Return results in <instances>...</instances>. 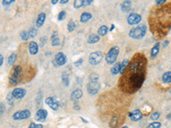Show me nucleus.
Masks as SVG:
<instances>
[{"label": "nucleus", "mask_w": 171, "mask_h": 128, "mask_svg": "<svg viewBox=\"0 0 171 128\" xmlns=\"http://www.w3.org/2000/svg\"><path fill=\"white\" fill-rule=\"evenodd\" d=\"M14 99H15V98L13 97L12 94H9L8 96H7V100H8V102L10 103V104H12V103H13V100H14Z\"/></svg>", "instance_id": "obj_37"}, {"label": "nucleus", "mask_w": 171, "mask_h": 128, "mask_svg": "<svg viewBox=\"0 0 171 128\" xmlns=\"http://www.w3.org/2000/svg\"><path fill=\"white\" fill-rule=\"evenodd\" d=\"M5 110V106L3 103H0V114H3Z\"/></svg>", "instance_id": "obj_40"}, {"label": "nucleus", "mask_w": 171, "mask_h": 128, "mask_svg": "<svg viewBox=\"0 0 171 128\" xmlns=\"http://www.w3.org/2000/svg\"><path fill=\"white\" fill-rule=\"evenodd\" d=\"M66 17V12L65 11H61L59 14H58V16H57V19L58 21H63L65 19Z\"/></svg>", "instance_id": "obj_32"}, {"label": "nucleus", "mask_w": 171, "mask_h": 128, "mask_svg": "<svg viewBox=\"0 0 171 128\" xmlns=\"http://www.w3.org/2000/svg\"><path fill=\"white\" fill-rule=\"evenodd\" d=\"M92 0H83V6H86L92 4Z\"/></svg>", "instance_id": "obj_39"}, {"label": "nucleus", "mask_w": 171, "mask_h": 128, "mask_svg": "<svg viewBox=\"0 0 171 128\" xmlns=\"http://www.w3.org/2000/svg\"><path fill=\"white\" fill-rule=\"evenodd\" d=\"M21 39H22V40H24V41L28 40V39L30 38L29 37V34H28V32H26V31H22L21 32Z\"/></svg>", "instance_id": "obj_27"}, {"label": "nucleus", "mask_w": 171, "mask_h": 128, "mask_svg": "<svg viewBox=\"0 0 171 128\" xmlns=\"http://www.w3.org/2000/svg\"><path fill=\"white\" fill-rule=\"evenodd\" d=\"M128 63H129V60H128V59H125V60H123V62L121 63V69H120V74H121V75H122L123 72H124V70L127 68V66H128Z\"/></svg>", "instance_id": "obj_24"}, {"label": "nucleus", "mask_w": 171, "mask_h": 128, "mask_svg": "<svg viewBox=\"0 0 171 128\" xmlns=\"http://www.w3.org/2000/svg\"><path fill=\"white\" fill-rule=\"evenodd\" d=\"M55 62L58 66H63L67 63V57L63 52H59L55 56Z\"/></svg>", "instance_id": "obj_9"}, {"label": "nucleus", "mask_w": 171, "mask_h": 128, "mask_svg": "<svg viewBox=\"0 0 171 128\" xmlns=\"http://www.w3.org/2000/svg\"><path fill=\"white\" fill-rule=\"evenodd\" d=\"M28 34H29V37L34 38L37 34V29L35 27H31L28 31Z\"/></svg>", "instance_id": "obj_30"}, {"label": "nucleus", "mask_w": 171, "mask_h": 128, "mask_svg": "<svg viewBox=\"0 0 171 128\" xmlns=\"http://www.w3.org/2000/svg\"><path fill=\"white\" fill-rule=\"evenodd\" d=\"M11 94L15 99H21L26 95V90H24L22 88H16L13 90Z\"/></svg>", "instance_id": "obj_8"}, {"label": "nucleus", "mask_w": 171, "mask_h": 128, "mask_svg": "<svg viewBox=\"0 0 171 128\" xmlns=\"http://www.w3.org/2000/svg\"><path fill=\"white\" fill-rule=\"evenodd\" d=\"M62 79H63V82L65 85H69V76L66 73H64L62 75Z\"/></svg>", "instance_id": "obj_28"}, {"label": "nucleus", "mask_w": 171, "mask_h": 128, "mask_svg": "<svg viewBox=\"0 0 171 128\" xmlns=\"http://www.w3.org/2000/svg\"><path fill=\"white\" fill-rule=\"evenodd\" d=\"M69 2V0H62V1H60V4H67Z\"/></svg>", "instance_id": "obj_43"}, {"label": "nucleus", "mask_w": 171, "mask_h": 128, "mask_svg": "<svg viewBox=\"0 0 171 128\" xmlns=\"http://www.w3.org/2000/svg\"><path fill=\"white\" fill-rule=\"evenodd\" d=\"M57 2H58L57 0H53V1L52 2V4H57Z\"/></svg>", "instance_id": "obj_45"}, {"label": "nucleus", "mask_w": 171, "mask_h": 128, "mask_svg": "<svg viewBox=\"0 0 171 128\" xmlns=\"http://www.w3.org/2000/svg\"><path fill=\"white\" fill-rule=\"evenodd\" d=\"M160 117V113H158V112H154L151 115V119L152 120H158Z\"/></svg>", "instance_id": "obj_33"}, {"label": "nucleus", "mask_w": 171, "mask_h": 128, "mask_svg": "<svg viewBox=\"0 0 171 128\" xmlns=\"http://www.w3.org/2000/svg\"><path fill=\"white\" fill-rule=\"evenodd\" d=\"M75 28V23L73 20H70L68 23V30L69 32H73Z\"/></svg>", "instance_id": "obj_26"}, {"label": "nucleus", "mask_w": 171, "mask_h": 128, "mask_svg": "<svg viewBox=\"0 0 171 128\" xmlns=\"http://www.w3.org/2000/svg\"><path fill=\"white\" fill-rule=\"evenodd\" d=\"M45 18H46V15L45 13H40L39 15H38V18H37V21H36V26L37 27H40L44 24V22L45 21Z\"/></svg>", "instance_id": "obj_14"}, {"label": "nucleus", "mask_w": 171, "mask_h": 128, "mask_svg": "<svg viewBox=\"0 0 171 128\" xmlns=\"http://www.w3.org/2000/svg\"><path fill=\"white\" fill-rule=\"evenodd\" d=\"M162 80L164 82V83H171V71L169 72H166L164 73L163 76H162Z\"/></svg>", "instance_id": "obj_18"}, {"label": "nucleus", "mask_w": 171, "mask_h": 128, "mask_svg": "<svg viewBox=\"0 0 171 128\" xmlns=\"http://www.w3.org/2000/svg\"><path fill=\"white\" fill-rule=\"evenodd\" d=\"M103 59V53L101 51H95L90 54L89 56V63L92 65L98 64Z\"/></svg>", "instance_id": "obj_4"}, {"label": "nucleus", "mask_w": 171, "mask_h": 128, "mask_svg": "<svg viewBox=\"0 0 171 128\" xmlns=\"http://www.w3.org/2000/svg\"><path fill=\"white\" fill-rule=\"evenodd\" d=\"M161 127V123L158 122V121H154L152 123H151L149 126L146 128H160Z\"/></svg>", "instance_id": "obj_29"}, {"label": "nucleus", "mask_w": 171, "mask_h": 128, "mask_svg": "<svg viewBox=\"0 0 171 128\" xmlns=\"http://www.w3.org/2000/svg\"><path fill=\"white\" fill-rule=\"evenodd\" d=\"M119 54V48L117 46H114L112 47L110 51L107 53L106 55V62L108 64H113L115 63L117 58V56Z\"/></svg>", "instance_id": "obj_3"}, {"label": "nucleus", "mask_w": 171, "mask_h": 128, "mask_svg": "<svg viewBox=\"0 0 171 128\" xmlns=\"http://www.w3.org/2000/svg\"><path fill=\"white\" fill-rule=\"evenodd\" d=\"M100 88V84L98 81H90L87 84V91L91 95H95L98 93Z\"/></svg>", "instance_id": "obj_6"}, {"label": "nucleus", "mask_w": 171, "mask_h": 128, "mask_svg": "<svg viewBox=\"0 0 171 128\" xmlns=\"http://www.w3.org/2000/svg\"><path fill=\"white\" fill-rule=\"evenodd\" d=\"M82 63H83V59H81H81H79L78 61H76V62H75V65L76 66V67H80V66L82 64Z\"/></svg>", "instance_id": "obj_38"}, {"label": "nucleus", "mask_w": 171, "mask_h": 128, "mask_svg": "<svg viewBox=\"0 0 171 128\" xmlns=\"http://www.w3.org/2000/svg\"><path fill=\"white\" fill-rule=\"evenodd\" d=\"M107 32H108V27H107V26H101V27H99V29L98 30V35H100V36H105V35H106Z\"/></svg>", "instance_id": "obj_23"}, {"label": "nucleus", "mask_w": 171, "mask_h": 128, "mask_svg": "<svg viewBox=\"0 0 171 128\" xmlns=\"http://www.w3.org/2000/svg\"><path fill=\"white\" fill-rule=\"evenodd\" d=\"M82 94H83L82 91H81V90H79V89H77V90L74 91L71 93L70 99H71L72 101H76V100L80 99V98L82 96Z\"/></svg>", "instance_id": "obj_13"}, {"label": "nucleus", "mask_w": 171, "mask_h": 128, "mask_svg": "<svg viewBox=\"0 0 171 128\" xmlns=\"http://www.w3.org/2000/svg\"><path fill=\"white\" fill-rule=\"evenodd\" d=\"M91 18H92V15H91L90 13H88V12H84V13H82V15H81V21L82 23H86V22H87V21H89Z\"/></svg>", "instance_id": "obj_20"}, {"label": "nucleus", "mask_w": 171, "mask_h": 128, "mask_svg": "<svg viewBox=\"0 0 171 128\" xmlns=\"http://www.w3.org/2000/svg\"><path fill=\"white\" fill-rule=\"evenodd\" d=\"M114 27H114V25H112V27H111V29H110V30L112 31V30L114 29Z\"/></svg>", "instance_id": "obj_46"}, {"label": "nucleus", "mask_w": 171, "mask_h": 128, "mask_svg": "<svg viewBox=\"0 0 171 128\" xmlns=\"http://www.w3.org/2000/svg\"><path fill=\"white\" fill-rule=\"evenodd\" d=\"M14 2V0H4L3 2H2V4L4 5V6H8V5H11V4Z\"/></svg>", "instance_id": "obj_36"}, {"label": "nucleus", "mask_w": 171, "mask_h": 128, "mask_svg": "<svg viewBox=\"0 0 171 128\" xmlns=\"http://www.w3.org/2000/svg\"><path fill=\"white\" fill-rule=\"evenodd\" d=\"M146 30L147 28L145 25H139L138 27L131 29V31L129 32V36L135 39H140L146 35Z\"/></svg>", "instance_id": "obj_1"}, {"label": "nucleus", "mask_w": 171, "mask_h": 128, "mask_svg": "<svg viewBox=\"0 0 171 128\" xmlns=\"http://www.w3.org/2000/svg\"><path fill=\"white\" fill-rule=\"evenodd\" d=\"M159 49H160V43L159 42L156 43V44H154V46L152 47L151 51V56L152 58H154V57L157 56V55L159 52Z\"/></svg>", "instance_id": "obj_15"}, {"label": "nucleus", "mask_w": 171, "mask_h": 128, "mask_svg": "<svg viewBox=\"0 0 171 128\" xmlns=\"http://www.w3.org/2000/svg\"><path fill=\"white\" fill-rule=\"evenodd\" d=\"M45 103L53 110H57L59 108V104L57 103V102L54 99L53 97H47L45 99Z\"/></svg>", "instance_id": "obj_11"}, {"label": "nucleus", "mask_w": 171, "mask_h": 128, "mask_svg": "<svg viewBox=\"0 0 171 128\" xmlns=\"http://www.w3.org/2000/svg\"><path fill=\"white\" fill-rule=\"evenodd\" d=\"M164 44H163V47H164V48H165V47H166V45H167V44H169V43H170V41H164Z\"/></svg>", "instance_id": "obj_44"}, {"label": "nucleus", "mask_w": 171, "mask_h": 128, "mask_svg": "<svg viewBox=\"0 0 171 128\" xmlns=\"http://www.w3.org/2000/svg\"><path fill=\"white\" fill-rule=\"evenodd\" d=\"M99 39H100L99 35H98V34H91V35L89 36L87 41H88L89 44H95V43L98 42Z\"/></svg>", "instance_id": "obj_19"}, {"label": "nucleus", "mask_w": 171, "mask_h": 128, "mask_svg": "<svg viewBox=\"0 0 171 128\" xmlns=\"http://www.w3.org/2000/svg\"><path fill=\"white\" fill-rule=\"evenodd\" d=\"M3 63H4V56L0 54V67L3 65Z\"/></svg>", "instance_id": "obj_41"}, {"label": "nucleus", "mask_w": 171, "mask_h": 128, "mask_svg": "<svg viewBox=\"0 0 171 128\" xmlns=\"http://www.w3.org/2000/svg\"><path fill=\"white\" fill-rule=\"evenodd\" d=\"M141 118H142V114L139 109H135L130 114V119L133 121H139Z\"/></svg>", "instance_id": "obj_12"}, {"label": "nucleus", "mask_w": 171, "mask_h": 128, "mask_svg": "<svg viewBox=\"0 0 171 128\" xmlns=\"http://www.w3.org/2000/svg\"><path fill=\"white\" fill-rule=\"evenodd\" d=\"M31 113L28 109H24V110H21V111H17L13 115V119L15 120H26L28 118L30 117Z\"/></svg>", "instance_id": "obj_5"}, {"label": "nucleus", "mask_w": 171, "mask_h": 128, "mask_svg": "<svg viewBox=\"0 0 171 128\" xmlns=\"http://www.w3.org/2000/svg\"><path fill=\"white\" fill-rule=\"evenodd\" d=\"M165 1H166V0H158V1L156 2V4H162L165 3Z\"/></svg>", "instance_id": "obj_42"}, {"label": "nucleus", "mask_w": 171, "mask_h": 128, "mask_svg": "<svg viewBox=\"0 0 171 128\" xmlns=\"http://www.w3.org/2000/svg\"><path fill=\"white\" fill-rule=\"evenodd\" d=\"M28 128H43V126L41 124H35V123L32 122Z\"/></svg>", "instance_id": "obj_35"}, {"label": "nucleus", "mask_w": 171, "mask_h": 128, "mask_svg": "<svg viewBox=\"0 0 171 128\" xmlns=\"http://www.w3.org/2000/svg\"><path fill=\"white\" fill-rule=\"evenodd\" d=\"M130 7H131V2L130 1H125L122 4V11L123 12H128L131 9Z\"/></svg>", "instance_id": "obj_22"}, {"label": "nucleus", "mask_w": 171, "mask_h": 128, "mask_svg": "<svg viewBox=\"0 0 171 128\" xmlns=\"http://www.w3.org/2000/svg\"><path fill=\"white\" fill-rule=\"evenodd\" d=\"M39 51V47H38V44L35 42H30L29 44V52L31 55H36Z\"/></svg>", "instance_id": "obj_16"}, {"label": "nucleus", "mask_w": 171, "mask_h": 128, "mask_svg": "<svg viewBox=\"0 0 171 128\" xmlns=\"http://www.w3.org/2000/svg\"><path fill=\"white\" fill-rule=\"evenodd\" d=\"M98 75L93 73L90 75V81H98Z\"/></svg>", "instance_id": "obj_34"}, {"label": "nucleus", "mask_w": 171, "mask_h": 128, "mask_svg": "<svg viewBox=\"0 0 171 128\" xmlns=\"http://www.w3.org/2000/svg\"><path fill=\"white\" fill-rule=\"evenodd\" d=\"M16 54L12 53L8 57V63L10 64V65H13L16 63Z\"/></svg>", "instance_id": "obj_25"}, {"label": "nucleus", "mask_w": 171, "mask_h": 128, "mask_svg": "<svg viewBox=\"0 0 171 128\" xmlns=\"http://www.w3.org/2000/svg\"><path fill=\"white\" fill-rule=\"evenodd\" d=\"M121 63H116L114 66H113V68H111L110 72H111V74H112V75H116L120 73V69H121Z\"/></svg>", "instance_id": "obj_21"}, {"label": "nucleus", "mask_w": 171, "mask_h": 128, "mask_svg": "<svg viewBox=\"0 0 171 128\" xmlns=\"http://www.w3.org/2000/svg\"><path fill=\"white\" fill-rule=\"evenodd\" d=\"M141 16L137 13H132L128 15V23L129 25H136L141 21Z\"/></svg>", "instance_id": "obj_7"}, {"label": "nucleus", "mask_w": 171, "mask_h": 128, "mask_svg": "<svg viewBox=\"0 0 171 128\" xmlns=\"http://www.w3.org/2000/svg\"><path fill=\"white\" fill-rule=\"evenodd\" d=\"M122 128H128V127H122Z\"/></svg>", "instance_id": "obj_47"}, {"label": "nucleus", "mask_w": 171, "mask_h": 128, "mask_svg": "<svg viewBox=\"0 0 171 128\" xmlns=\"http://www.w3.org/2000/svg\"><path fill=\"white\" fill-rule=\"evenodd\" d=\"M21 66H16L12 72H11V75H10V83L11 85H16L18 84L21 75Z\"/></svg>", "instance_id": "obj_2"}, {"label": "nucleus", "mask_w": 171, "mask_h": 128, "mask_svg": "<svg viewBox=\"0 0 171 128\" xmlns=\"http://www.w3.org/2000/svg\"><path fill=\"white\" fill-rule=\"evenodd\" d=\"M52 44L53 46H57L60 44V40L58 38V32H54L52 36Z\"/></svg>", "instance_id": "obj_17"}, {"label": "nucleus", "mask_w": 171, "mask_h": 128, "mask_svg": "<svg viewBox=\"0 0 171 128\" xmlns=\"http://www.w3.org/2000/svg\"><path fill=\"white\" fill-rule=\"evenodd\" d=\"M47 115H48L47 110L43 109V108L40 109V110H38V112L35 115V120L40 121V122H43V121H45V120L47 117Z\"/></svg>", "instance_id": "obj_10"}, {"label": "nucleus", "mask_w": 171, "mask_h": 128, "mask_svg": "<svg viewBox=\"0 0 171 128\" xmlns=\"http://www.w3.org/2000/svg\"><path fill=\"white\" fill-rule=\"evenodd\" d=\"M74 6L76 9H79L83 6V0H76L74 2Z\"/></svg>", "instance_id": "obj_31"}]
</instances>
